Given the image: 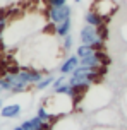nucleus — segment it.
<instances>
[{
  "label": "nucleus",
  "mask_w": 127,
  "mask_h": 130,
  "mask_svg": "<svg viewBox=\"0 0 127 130\" xmlns=\"http://www.w3.org/2000/svg\"><path fill=\"white\" fill-rule=\"evenodd\" d=\"M36 117H38V118H41L43 122H50V120H53L52 113H50V111H48L47 108L43 106V104H41L40 108H38V111H36Z\"/></svg>",
  "instance_id": "10"
},
{
  "label": "nucleus",
  "mask_w": 127,
  "mask_h": 130,
  "mask_svg": "<svg viewBox=\"0 0 127 130\" xmlns=\"http://www.w3.org/2000/svg\"><path fill=\"white\" fill-rule=\"evenodd\" d=\"M12 130H24V128H22V127H21V125H19V127H14Z\"/></svg>",
  "instance_id": "18"
},
{
  "label": "nucleus",
  "mask_w": 127,
  "mask_h": 130,
  "mask_svg": "<svg viewBox=\"0 0 127 130\" xmlns=\"http://www.w3.org/2000/svg\"><path fill=\"white\" fill-rule=\"evenodd\" d=\"M53 80H55L53 75H45V77L41 79L38 84H34V89H36V91H43V89H48V87H52Z\"/></svg>",
  "instance_id": "9"
},
{
  "label": "nucleus",
  "mask_w": 127,
  "mask_h": 130,
  "mask_svg": "<svg viewBox=\"0 0 127 130\" xmlns=\"http://www.w3.org/2000/svg\"><path fill=\"white\" fill-rule=\"evenodd\" d=\"M74 2H76V4H79V2H81V0H74Z\"/></svg>",
  "instance_id": "19"
},
{
  "label": "nucleus",
  "mask_w": 127,
  "mask_h": 130,
  "mask_svg": "<svg viewBox=\"0 0 127 130\" xmlns=\"http://www.w3.org/2000/svg\"><path fill=\"white\" fill-rule=\"evenodd\" d=\"M5 26H7L5 15H2V17H0V36H2V34H4V29H5Z\"/></svg>",
  "instance_id": "16"
},
{
  "label": "nucleus",
  "mask_w": 127,
  "mask_h": 130,
  "mask_svg": "<svg viewBox=\"0 0 127 130\" xmlns=\"http://www.w3.org/2000/svg\"><path fill=\"white\" fill-rule=\"evenodd\" d=\"M93 53V48L89 45H79L77 48H76V55L79 57V58H82V57H88V55H91Z\"/></svg>",
  "instance_id": "11"
},
{
  "label": "nucleus",
  "mask_w": 127,
  "mask_h": 130,
  "mask_svg": "<svg viewBox=\"0 0 127 130\" xmlns=\"http://www.w3.org/2000/svg\"><path fill=\"white\" fill-rule=\"evenodd\" d=\"M65 82H67V75H64V74L59 75V77L53 80V84H52V91H57V89H59L62 84H65Z\"/></svg>",
  "instance_id": "14"
},
{
  "label": "nucleus",
  "mask_w": 127,
  "mask_h": 130,
  "mask_svg": "<svg viewBox=\"0 0 127 130\" xmlns=\"http://www.w3.org/2000/svg\"><path fill=\"white\" fill-rule=\"evenodd\" d=\"M65 4H67V0H48V5L50 7H62Z\"/></svg>",
  "instance_id": "15"
},
{
  "label": "nucleus",
  "mask_w": 127,
  "mask_h": 130,
  "mask_svg": "<svg viewBox=\"0 0 127 130\" xmlns=\"http://www.w3.org/2000/svg\"><path fill=\"white\" fill-rule=\"evenodd\" d=\"M72 45H74L72 34H67L65 38H62V50H64V52H69V50L72 48Z\"/></svg>",
  "instance_id": "13"
},
{
  "label": "nucleus",
  "mask_w": 127,
  "mask_h": 130,
  "mask_svg": "<svg viewBox=\"0 0 127 130\" xmlns=\"http://www.w3.org/2000/svg\"><path fill=\"white\" fill-rule=\"evenodd\" d=\"M4 106H5V104H4V101H2V98H0V110H2Z\"/></svg>",
  "instance_id": "17"
},
{
  "label": "nucleus",
  "mask_w": 127,
  "mask_h": 130,
  "mask_svg": "<svg viewBox=\"0 0 127 130\" xmlns=\"http://www.w3.org/2000/svg\"><path fill=\"white\" fill-rule=\"evenodd\" d=\"M72 31V21L70 19H65L59 22V24H55V34H57V38H65L67 34H70Z\"/></svg>",
  "instance_id": "8"
},
{
  "label": "nucleus",
  "mask_w": 127,
  "mask_h": 130,
  "mask_svg": "<svg viewBox=\"0 0 127 130\" xmlns=\"http://www.w3.org/2000/svg\"><path fill=\"white\" fill-rule=\"evenodd\" d=\"M21 104L19 103H10V104H5L2 110H0V117L2 118H7V120H10V118H16L21 115Z\"/></svg>",
  "instance_id": "6"
},
{
  "label": "nucleus",
  "mask_w": 127,
  "mask_h": 130,
  "mask_svg": "<svg viewBox=\"0 0 127 130\" xmlns=\"http://www.w3.org/2000/svg\"><path fill=\"white\" fill-rule=\"evenodd\" d=\"M79 39H81V45H93L96 39H100L98 27L84 24V26L81 27V31H79Z\"/></svg>",
  "instance_id": "3"
},
{
  "label": "nucleus",
  "mask_w": 127,
  "mask_h": 130,
  "mask_svg": "<svg viewBox=\"0 0 127 130\" xmlns=\"http://www.w3.org/2000/svg\"><path fill=\"white\" fill-rule=\"evenodd\" d=\"M72 17V7L70 5H62V7H50L48 5V19L53 24H59L65 19Z\"/></svg>",
  "instance_id": "1"
},
{
  "label": "nucleus",
  "mask_w": 127,
  "mask_h": 130,
  "mask_svg": "<svg viewBox=\"0 0 127 130\" xmlns=\"http://www.w3.org/2000/svg\"><path fill=\"white\" fill-rule=\"evenodd\" d=\"M79 67V57L77 55H70L69 58H65L60 65V74L64 75H70L76 69Z\"/></svg>",
  "instance_id": "5"
},
{
  "label": "nucleus",
  "mask_w": 127,
  "mask_h": 130,
  "mask_svg": "<svg viewBox=\"0 0 127 130\" xmlns=\"http://www.w3.org/2000/svg\"><path fill=\"white\" fill-rule=\"evenodd\" d=\"M117 2L115 0H96L93 4V10H96V12L100 14L103 19L107 21L112 14L117 10Z\"/></svg>",
  "instance_id": "2"
},
{
  "label": "nucleus",
  "mask_w": 127,
  "mask_h": 130,
  "mask_svg": "<svg viewBox=\"0 0 127 130\" xmlns=\"http://www.w3.org/2000/svg\"><path fill=\"white\" fill-rule=\"evenodd\" d=\"M12 91V84H10V80L7 75L4 77H0V92H10Z\"/></svg>",
  "instance_id": "12"
},
{
  "label": "nucleus",
  "mask_w": 127,
  "mask_h": 130,
  "mask_svg": "<svg viewBox=\"0 0 127 130\" xmlns=\"http://www.w3.org/2000/svg\"><path fill=\"white\" fill-rule=\"evenodd\" d=\"M2 15H4V12H2V10H0V17H2Z\"/></svg>",
  "instance_id": "20"
},
{
  "label": "nucleus",
  "mask_w": 127,
  "mask_h": 130,
  "mask_svg": "<svg viewBox=\"0 0 127 130\" xmlns=\"http://www.w3.org/2000/svg\"><path fill=\"white\" fill-rule=\"evenodd\" d=\"M84 22L86 24H89V26H94V27H100L101 24H105V19L101 17L100 14L96 12V10H88L86 15H84Z\"/></svg>",
  "instance_id": "7"
},
{
  "label": "nucleus",
  "mask_w": 127,
  "mask_h": 130,
  "mask_svg": "<svg viewBox=\"0 0 127 130\" xmlns=\"http://www.w3.org/2000/svg\"><path fill=\"white\" fill-rule=\"evenodd\" d=\"M21 127H22L24 130H47L50 125H48V122H43L41 118L33 117V118L24 120V122L21 123Z\"/></svg>",
  "instance_id": "4"
}]
</instances>
